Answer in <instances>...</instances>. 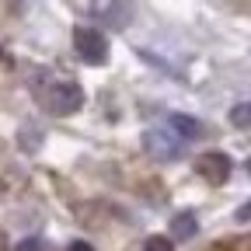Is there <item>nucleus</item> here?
Segmentation results:
<instances>
[{"label":"nucleus","instance_id":"obj_1","mask_svg":"<svg viewBox=\"0 0 251 251\" xmlns=\"http://www.w3.org/2000/svg\"><path fill=\"white\" fill-rule=\"evenodd\" d=\"M39 98L49 115H74L84 108V87L74 80H59V84H49Z\"/></svg>","mask_w":251,"mask_h":251},{"label":"nucleus","instance_id":"obj_2","mask_svg":"<svg viewBox=\"0 0 251 251\" xmlns=\"http://www.w3.org/2000/svg\"><path fill=\"white\" fill-rule=\"evenodd\" d=\"M74 49H77V56H80L84 63H91V67H101V63L108 59V42H105V35H101L98 28H87V25L74 28Z\"/></svg>","mask_w":251,"mask_h":251},{"label":"nucleus","instance_id":"obj_3","mask_svg":"<svg viewBox=\"0 0 251 251\" xmlns=\"http://www.w3.org/2000/svg\"><path fill=\"white\" fill-rule=\"evenodd\" d=\"M143 150L157 161H178L181 157V140L171 136V129H147L143 133Z\"/></svg>","mask_w":251,"mask_h":251},{"label":"nucleus","instance_id":"obj_4","mask_svg":"<svg viewBox=\"0 0 251 251\" xmlns=\"http://www.w3.org/2000/svg\"><path fill=\"white\" fill-rule=\"evenodd\" d=\"M196 171H199L209 185H224V181L230 178V157H227L224 150H209V153H202L199 161H196Z\"/></svg>","mask_w":251,"mask_h":251},{"label":"nucleus","instance_id":"obj_5","mask_svg":"<svg viewBox=\"0 0 251 251\" xmlns=\"http://www.w3.org/2000/svg\"><path fill=\"white\" fill-rule=\"evenodd\" d=\"M168 126H171V133L178 136V140H199L202 133H206V126L196 119V115H185V112H175L171 119H168Z\"/></svg>","mask_w":251,"mask_h":251},{"label":"nucleus","instance_id":"obj_6","mask_svg":"<svg viewBox=\"0 0 251 251\" xmlns=\"http://www.w3.org/2000/svg\"><path fill=\"white\" fill-rule=\"evenodd\" d=\"M91 11L98 14L101 25H108V28H126V25H129V18H133V11L126 7V4H94Z\"/></svg>","mask_w":251,"mask_h":251},{"label":"nucleus","instance_id":"obj_7","mask_svg":"<svg viewBox=\"0 0 251 251\" xmlns=\"http://www.w3.org/2000/svg\"><path fill=\"white\" fill-rule=\"evenodd\" d=\"M196 234H199V220L192 213H178L171 220V237L175 241H188V237H196Z\"/></svg>","mask_w":251,"mask_h":251},{"label":"nucleus","instance_id":"obj_8","mask_svg":"<svg viewBox=\"0 0 251 251\" xmlns=\"http://www.w3.org/2000/svg\"><path fill=\"white\" fill-rule=\"evenodd\" d=\"M227 119H230L234 129H251V101H237Z\"/></svg>","mask_w":251,"mask_h":251},{"label":"nucleus","instance_id":"obj_9","mask_svg":"<svg viewBox=\"0 0 251 251\" xmlns=\"http://www.w3.org/2000/svg\"><path fill=\"white\" fill-rule=\"evenodd\" d=\"M143 251H175V244H171V237H150L147 244H143Z\"/></svg>","mask_w":251,"mask_h":251},{"label":"nucleus","instance_id":"obj_10","mask_svg":"<svg viewBox=\"0 0 251 251\" xmlns=\"http://www.w3.org/2000/svg\"><path fill=\"white\" fill-rule=\"evenodd\" d=\"M14 251H46V241L42 237H25V241H18Z\"/></svg>","mask_w":251,"mask_h":251},{"label":"nucleus","instance_id":"obj_11","mask_svg":"<svg viewBox=\"0 0 251 251\" xmlns=\"http://www.w3.org/2000/svg\"><path fill=\"white\" fill-rule=\"evenodd\" d=\"M67 251H94V248H91L87 241H70V248H67Z\"/></svg>","mask_w":251,"mask_h":251},{"label":"nucleus","instance_id":"obj_12","mask_svg":"<svg viewBox=\"0 0 251 251\" xmlns=\"http://www.w3.org/2000/svg\"><path fill=\"white\" fill-rule=\"evenodd\" d=\"M237 220H251V202H244V206L237 209Z\"/></svg>","mask_w":251,"mask_h":251},{"label":"nucleus","instance_id":"obj_13","mask_svg":"<svg viewBox=\"0 0 251 251\" xmlns=\"http://www.w3.org/2000/svg\"><path fill=\"white\" fill-rule=\"evenodd\" d=\"M248 175H251V161H248Z\"/></svg>","mask_w":251,"mask_h":251},{"label":"nucleus","instance_id":"obj_14","mask_svg":"<svg viewBox=\"0 0 251 251\" xmlns=\"http://www.w3.org/2000/svg\"><path fill=\"white\" fill-rule=\"evenodd\" d=\"M0 56H4V52H0Z\"/></svg>","mask_w":251,"mask_h":251}]
</instances>
